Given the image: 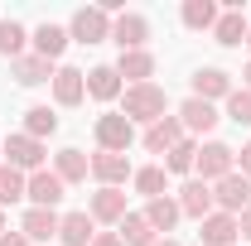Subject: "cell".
<instances>
[{
  "label": "cell",
  "mask_w": 251,
  "mask_h": 246,
  "mask_svg": "<svg viewBox=\"0 0 251 246\" xmlns=\"http://www.w3.org/2000/svg\"><path fill=\"white\" fill-rule=\"evenodd\" d=\"M121 116H126L130 125H135V121L155 125L159 116H164V87H155V82H140V87H126V92H121Z\"/></svg>",
  "instance_id": "1"
},
{
  "label": "cell",
  "mask_w": 251,
  "mask_h": 246,
  "mask_svg": "<svg viewBox=\"0 0 251 246\" xmlns=\"http://www.w3.org/2000/svg\"><path fill=\"white\" fill-rule=\"evenodd\" d=\"M232 164H237V150H227L222 140L203 145L198 159H193V169H198V179H203V184H218V179H227V174H237Z\"/></svg>",
  "instance_id": "2"
},
{
  "label": "cell",
  "mask_w": 251,
  "mask_h": 246,
  "mask_svg": "<svg viewBox=\"0 0 251 246\" xmlns=\"http://www.w3.org/2000/svg\"><path fill=\"white\" fill-rule=\"evenodd\" d=\"M213 203H218L222 213L242 217L251 208V179H247V174H227V179H218V184H213Z\"/></svg>",
  "instance_id": "3"
},
{
  "label": "cell",
  "mask_w": 251,
  "mask_h": 246,
  "mask_svg": "<svg viewBox=\"0 0 251 246\" xmlns=\"http://www.w3.org/2000/svg\"><path fill=\"white\" fill-rule=\"evenodd\" d=\"M130 140H135V125L126 121L121 111H106V116H97V145L111 154H126L130 150Z\"/></svg>",
  "instance_id": "4"
},
{
  "label": "cell",
  "mask_w": 251,
  "mask_h": 246,
  "mask_svg": "<svg viewBox=\"0 0 251 246\" xmlns=\"http://www.w3.org/2000/svg\"><path fill=\"white\" fill-rule=\"evenodd\" d=\"M68 39H77V44H101V39H111V20H106V10H101V5L77 10V15H73Z\"/></svg>",
  "instance_id": "5"
},
{
  "label": "cell",
  "mask_w": 251,
  "mask_h": 246,
  "mask_svg": "<svg viewBox=\"0 0 251 246\" xmlns=\"http://www.w3.org/2000/svg\"><path fill=\"white\" fill-rule=\"evenodd\" d=\"M5 159H10V169H44V140H34V135H10L5 140Z\"/></svg>",
  "instance_id": "6"
},
{
  "label": "cell",
  "mask_w": 251,
  "mask_h": 246,
  "mask_svg": "<svg viewBox=\"0 0 251 246\" xmlns=\"http://www.w3.org/2000/svg\"><path fill=\"white\" fill-rule=\"evenodd\" d=\"M63 179L58 174H49V169H39V174H29V188H25V198H29L34 208H58L63 203Z\"/></svg>",
  "instance_id": "7"
},
{
  "label": "cell",
  "mask_w": 251,
  "mask_h": 246,
  "mask_svg": "<svg viewBox=\"0 0 251 246\" xmlns=\"http://www.w3.org/2000/svg\"><path fill=\"white\" fill-rule=\"evenodd\" d=\"M111 39L121 44V53H135V49H145V39H150V20H145V15H121V20L111 25Z\"/></svg>",
  "instance_id": "8"
},
{
  "label": "cell",
  "mask_w": 251,
  "mask_h": 246,
  "mask_svg": "<svg viewBox=\"0 0 251 246\" xmlns=\"http://www.w3.org/2000/svg\"><path fill=\"white\" fill-rule=\"evenodd\" d=\"M179 140H184V121H179V116H159V121L145 130V150L150 154H169Z\"/></svg>",
  "instance_id": "9"
},
{
  "label": "cell",
  "mask_w": 251,
  "mask_h": 246,
  "mask_svg": "<svg viewBox=\"0 0 251 246\" xmlns=\"http://www.w3.org/2000/svg\"><path fill=\"white\" fill-rule=\"evenodd\" d=\"M179 213L184 217H213V184H203V179H193V184L179 188Z\"/></svg>",
  "instance_id": "10"
},
{
  "label": "cell",
  "mask_w": 251,
  "mask_h": 246,
  "mask_svg": "<svg viewBox=\"0 0 251 246\" xmlns=\"http://www.w3.org/2000/svg\"><path fill=\"white\" fill-rule=\"evenodd\" d=\"M179 121H184V130H193V135H208V130H213L222 116H218V106H213V101H198V97H188L184 106H179Z\"/></svg>",
  "instance_id": "11"
},
{
  "label": "cell",
  "mask_w": 251,
  "mask_h": 246,
  "mask_svg": "<svg viewBox=\"0 0 251 246\" xmlns=\"http://www.w3.org/2000/svg\"><path fill=\"white\" fill-rule=\"evenodd\" d=\"M193 97H198V101L232 97V77H227L222 68H198V73H193Z\"/></svg>",
  "instance_id": "12"
},
{
  "label": "cell",
  "mask_w": 251,
  "mask_h": 246,
  "mask_svg": "<svg viewBox=\"0 0 251 246\" xmlns=\"http://www.w3.org/2000/svg\"><path fill=\"white\" fill-rule=\"evenodd\" d=\"M53 97H58V106H77V101L87 97V73L58 68V73H53Z\"/></svg>",
  "instance_id": "13"
},
{
  "label": "cell",
  "mask_w": 251,
  "mask_h": 246,
  "mask_svg": "<svg viewBox=\"0 0 251 246\" xmlns=\"http://www.w3.org/2000/svg\"><path fill=\"white\" fill-rule=\"evenodd\" d=\"M92 174L101 179V188H116V184L130 179V159H126V154L101 150V154H92Z\"/></svg>",
  "instance_id": "14"
},
{
  "label": "cell",
  "mask_w": 251,
  "mask_h": 246,
  "mask_svg": "<svg viewBox=\"0 0 251 246\" xmlns=\"http://www.w3.org/2000/svg\"><path fill=\"white\" fill-rule=\"evenodd\" d=\"M198 237H203V246H232L237 242V217L232 213H213L198 222Z\"/></svg>",
  "instance_id": "15"
},
{
  "label": "cell",
  "mask_w": 251,
  "mask_h": 246,
  "mask_svg": "<svg viewBox=\"0 0 251 246\" xmlns=\"http://www.w3.org/2000/svg\"><path fill=\"white\" fill-rule=\"evenodd\" d=\"M58 222L63 217L53 213V208H29L25 222H20V232H25L29 242H49V237H58Z\"/></svg>",
  "instance_id": "16"
},
{
  "label": "cell",
  "mask_w": 251,
  "mask_h": 246,
  "mask_svg": "<svg viewBox=\"0 0 251 246\" xmlns=\"http://www.w3.org/2000/svg\"><path fill=\"white\" fill-rule=\"evenodd\" d=\"M58 237H63V246H92V237H97L92 213H68L58 222Z\"/></svg>",
  "instance_id": "17"
},
{
  "label": "cell",
  "mask_w": 251,
  "mask_h": 246,
  "mask_svg": "<svg viewBox=\"0 0 251 246\" xmlns=\"http://www.w3.org/2000/svg\"><path fill=\"white\" fill-rule=\"evenodd\" d=\"M116 77H130V87L150 82V77H155V53H145V49L121 53V63H116Z\"/></svg>",
  "instance_id": "18"
},
{
  "label": "cell",
  "mask_w": 251,
  "mask_h": 246,
  "mask_svg": "<svg viewBox=\"0 0 251 246\" xmlns=\"http://www.w3.org/2000/svg\"><path fill=\"white\" fill-rule=\"evenodd\" d=\"M126 217V193L121 188H97L92 193V222H121Z\"/></svg>",
  "instance_id": "19"
},
{
  "label": "cell",
  "mask_w": 251,
  "mask_h": 246,
  "mask_svg": "<svg viewBox=\"0 0 251 246\" xmlns=\"http://www.w3.org/2000/svg\"><path fill=\"white\" fill-rule=\"evenodd\" d=\"M63 49H68V29H58V25H49V20H44V25H39V29H34V53H39V58H58Z\"/></svg>",
  "instance_id": "20"
},
{
  "label": "cell",
  "mask_w": 251,
  "mask_h": 246,
  "mask_svg": "<svg viewBox=\"0 0 251 246\" xmlns=\"http://www.w3.org/2000/svg\"><path fill=\"white\" fill-rule=\"evenodd\" d=\"M87 97H97V101H116L121 97V77H116V68H92L87 73Z\"/></svg>",
  "instance_id": "21"
},
{
  "label": "cell",
  "mask_w": 251,
  "mask_h": 246,
  "mask_svg": "<svg viewBox=\"0 0 251 246\" xmlns=\"http://www.w3.org/2000/svg\"><path fill=\"white\" fill-rule=\"evenodd\" d=\"M247 29H251L247 15L242 10H227V15H218V25H213V39L232 49V44H247Z\"/></svg>",
  "instance_id": "22"
},
{
  "label": "cell",
  "mask_w": 251,
  "mask_h": 246,
  "mask_svg": "<svg viewBox=\"0 0 251 246\" xmlns=\"http://www.w3.org/2000/svg\"><path fill=\"white\" fill-rule=\"evenodd\" d=\"M53 77V63L39 58V53H25V58H15V82H25V87H39V82H49Z\"/></svg>",
  "instance_id": "23"
},
{
  "label": "cell",
  "mask_w": 251,
  "mask_h": 246,
  "mask_svg": "<svg viewBox=\"0 0 251 246\" xmlns=\"http://www.w3.org/2000/svg\"><path fill=\"white\" fill-rule=\"evenodd\" d=\"M53 174H58L63 184H82V179L92 174V159L82 150H58V169H53Z\"/></svg>",
  "instance_id": "24"
},
{
  "label": "cell",
  "mask_w": 251,
  "mask_h": 246,
  "mask_svg": "<svg viewBox=\"0 0 251 246\" xmlns=\"http://www.w3.org/2000/svg\"><path fill=\"white\" fill-rule=\"evenodd\" d=\"M126 246H155V227L145 222V213H126L121 217V232H116Z\"/></svg>",
  "instance_id": "25"
},
{
  "label": "cell",
  "mask_w": 251,
  "mask_h": 246,
  "mask_svg": "<svg viewBox=\"0 0 251 246\" xmlns=\"http://www.w3.org/2000/svg\"><path fill=\"white\" fill-rule=\"evenodd\" d=\"M179 203L174 198H150V208H145V222L155 227V232H174V222H179Z\"/></svg>",
  "instance_id": "26"
},
{
  "label": "cell",
  "mask_w": 251,
  "mask_h": 246,
  "mask_svg": "<svg viewBox=\"0 0 251 246\" xmlns=\"http://www.w3.org/2000/svg\"><path fill=\"white\" fill-rule=\"evenodd\" d=\"M184 25L188 29H213L218 25V5L213 0H184Z\"/></svg>",
  "instance_id": "27"
},
{
  "label": "cell",
  "mask_w": 251,
  "mask_h": 246,
  "mask_svg": "<svg viewBox=\"0 0 251 246\" xmlns=\"http://www.w3.org/2000/svg\"><path fill=\"white\" fill-rule=\"evenodd\" d=\"M25 188H29V179H25L20 169H10V164H0V208H10V203H20V198H25Z\"/></svg>",
  "instance_id": "28"
},
{
  "label": "cell",
  "mask_w": 251,
  "mask_h": 246,
  "mask_svg": "<svg viewBox=\"0 0 251 246\" xmlns=\"http://www.w3.org/2000/svg\"><path fill=\"white\" fill-rule=\"evenodd\" d=\"M53 130H58V116H53L49 106H29V111H25V135L44 140V135H53Z\"/></svg>",
  "instance_id": "29"
},
{
  "label": "cell",
  "mask_w": 251,
  "mask_h": 246,
  "mask_svg": "<svg viewBox=\"0 0 251 246\" xmlns=\"http://www.w3.org/2000/svg\"><path fill=\"white\" fill-rule=\"evenodd\" d=\"M0 53L5 58H25V25L0 20Z\"/></svg>",
  "instance_id": "30"
},
{
  "label": "cell",
  "mask_w": 251,
  "mask_h": 246,
  "mask_svg": "<svg viewBox=\"0 0 251 246\" xmlns=\"http://www.w3.org/2000/svg\"><path fill=\"white\" fill-rule=\"evenodd\" d=\"M193 159H198V145H193V140H179V145L169 150V159H164V169H169V174H188Z\"/></svg>",
  "instance_id": "31"
},
{
  "label": "cell",
  "mask_w": 251,
  "mask_h": 246,
  "mask_svg": "<svg viewBox=\"0 0 251 246\" xmlns=\"http://www.w3.org/2000/svg\"><path fill=\"white\" fill-rule=\"evenodd\" d=\"M130 179H135V188H140L145 198H164V169H155V164H150V169H135Z\"/></svg>",
  "instance_id": "32"
},
{
  "label": "cell",
  "mask_w": 251,
  "mask_h": 246,
  "mask_svg": "<svg viewBox=\"0 0 251 246\" xmlns=\"http://www.w3.org/2000/svg\"><path fill=\"white\" fill-rule=\"evenodd\" d=\"M227 116H232L237 125H251V92H247V87L227 97Z\"/></svg>",
  "instance_id": "33"
},
{
  "label": "cell",
  "mask_w": 251,
  "mask_h": 246,
  "mask_svg": "<svg viewBox=\"0 0 251 246\" xmlns=\"http://www.w3.org/2000/svg\"><path fill=\"white\" fill-rule=\"evenodd\" d=\"M92 246H126V242L116 237V232H97V237H92Z\"/></svg>",
  "instance_id": "34"
},
{
  "label": "cell",
  "mask_w": 251,
  "mask_h": 246,
  "mask_svg": "<svg viewBox=\"0 0 251 246\" xmlns=\"http://www.w3.org/2000/svg\"><path fill=\"white\" fill-rule=\"evenodd\" d=\"M0 246H29V237H25V232H5V237H0Z\"/></svg>",
  "instance_id": "35"
},
{
  "label": "cell",
  "mask_w": 251,
  "mask_h": 246,
  "mask_svg": "<svg viewBox=\"0 0 251 246\" xmlns=\"http://www.w3.org/2000/svg\"><path fill=\"white\" fill-rule=\"evenodd\" d=\"M237 237H247V242H251V208L237 217Z\"/></svg>",
  "instance_id": "36"
},
{
  "label": "cell",
  "mask_w": 251,
  "mask_h": 246,
  "mask_svg": "<svg viewBox=\"0 0 251 246\" xmlns=\"http://www.w3.org/2000/svg\"><path fill=\"white\" fill-rule=\"evenodd\" d=\"M242 174L251 179V145H242Z\"/></svg>",
  "instance_id": "37"
},
{
  "label": "cell",
  "mask_w": 251,
  "mask_h": 246,
  "mask_svg": "<svg viewBox=\"0 0 251 246\" xmlns=\"http://www.w3.org/2000/svg\"><path fill=\"white\" fill-rule=\"evenodd\" d=\"M155 246H179V242H169V237H164V242H155Z\"/></svg>",
  "instance_id": "38"
},
{
  "label": "cell",
  "mask_w": 251,
  "mask_h": 246,
  "mask_svg": "<svg viewBox=\"0 0 251 246\" xmlns=\"http://www.w3.org/2000/svg\"><path fill=\"white\" fill-rule=\"evenodd\" d=\"M247 82H251V63H247ZM247 92H251V87H247Z\"/></svg>",
  "instance_id": "39"
},
{
  "label": "cell",
  "mask_w": 251,
  "mask_h": 246,
  "mask_svg": "<svg viewBox=\"0 0 251 246\" xmlns=\"http://www.w3.org/2000/svg\"><path fill=\"white\" fill-rule=\"evenodd\" d=\"M0 232H5V213H0Z\"/></svg>",
  "instance_id": "40"
},
{
  "label": "cell",
  "mask_w": 251,
  "mask_h": 246,
  "mask_svg": "<svg viewBox=\"0 0 251 246\" xmlns=\"http://www.w3.org/2000/svg\"><path fill=\"white\" fill-rule=\"evenodd\" d=\"M247 44H251V29H247Z\"/></svg>",
  "instance_id": "41"
}]
</instances>
